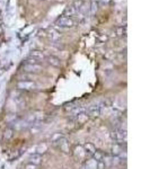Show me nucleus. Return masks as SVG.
<instances>
[{
    "instance_id": "obj_1",
    "label": "nucleus",
    "mask_w": 150,
    "mask_h": 169,
    "mask_svg": "<svg viewBox=\"0 0 150 169\" xmlns=\"http://www.w3.org/2000/svg\"><path fill=\"white\" fill-rule=\"evenodd\" d=\"M75 20L72 18L66 17V16H61L60 18H58L55 22V26L58 28H60V30H69V28L75 27Z\"/></svg>"
},
{
    "instance_id": "obj_2",
    "label": "nucleus",
    "mask_w": 150,
    "mask_h": 169,
    "mask_svg": "<svg viewBox=\"0 0 150 169\" xmlns=\"http://www.w3.org/2000/svg\"><path fill=\"white\" fill-rule=\"evenodd\" d=\"M17 88L24 92H33L35 89H38V84L32 80H19L17 82Z\"/></svg>"
},
{
    "instance_id": "obj_3",
    "label": "nucleus",
    "mask_w": 150,
    "mask_h": 169,
    "mask_svg": "<svg viewBox=\"0 0 150 169\" xmlns=\"http://www.w3.org/2000/svg\"><path fill=\"white\" fill-rule=\"evenodd\" d=\"M24 69L26 72H30V74H38L42 71V66L38 64V63H27L25 62L24 64Z\"/></svg>"
},
{
    "instance_id": "obj_4",
    "label": "nucleus",
    "mask_w": 150,
    "mask_h": 169,
    "mask_svg": "<svg viewBox=\"0 0 150 169\" xmlns=\"http://www.w3.org/2000/svg\"><path fill=\"white\" fill-rule=\"evenodd\" d=\"M30 58L36 60L38 62V61H42V60L45 59V55L41 50H33V51L30 53Z\"/></svg>"
},
{
    "instance_id": "obj_5",
    "label": "nucleus",
    "mask_w": 150,
    "mask_h": 169,
    "mask_svg": "<svg viewBox=\"0 0 150 169\" xmlns=\"http://www.w3.org/2000/svg\"><path fill=\"white\" fill-rule=\"evenodd\" d=\"M78 14V10L76 9L72 5H70L69 7L66 8V10H64V15L66 17H69V18H71V17H73L75 15H77Z\"/></svg>"
},
{
    "instance_id": "obj_6",
    "label": "nucleus",
    "mask_w": 150,
    "mask_h": 169,
    "mask_svg": "<svg viewBox=\"0 0 150 169\" xmlns=\"http://www.w3.org/2000/svg\"><path fill=\"white\" fill-rule=\"evenodd\" d=\"M28 161H30V164H33V165H36V166H40L42 162V156L38 153H34L32 154L30 157V159H28Z\"/></svg>"
},
{
    "instance_id": "obj_7",
    "label": "nucleus",
    "mask_w": 150,
    "mask_h": 169,
    "mask_svg": "<svg viewBox=\"0 0 150 169\" xmlns=\"http://www.w3.org/2000/svg\"><path fill=\"white\" fill-rule=\"evenodd\" d=\"M45 59L48 60V62H49L51 66L55 67V68H59V67L61 66L60 59H58V58L54 56V55H49V56H46Z\"/></svg>"
},
{
    "instance_id": "obj_8",
    "label": "nucleus",
    "mask_w": 150,
    "mask_h": 169,
    "mask_svg": "<svg viewBox=\"0 0 150 169\" xmlns=\"http://www.w3.org/2000/svg\"><path fill=\"white\" fill-rule=\"evenodd\" d=\"M84 150H85V153H86V156H88V157H91V156L95 153L96 148L94 147V144L86 143L85 146H84Z\"/></svg>"
},
{
    "instance_id": "obj_9",
    "label": "nucleus",
    "mask_w": 150,
    "mask_h": 169,
    "mask_svg": "<svg viewBox=\"0 0 150 169\" xmlns=\"http://www.w3.org/2000/svg\"><path fill=\"white\" fill-rule=\"evenodd\" d=\"M73 154H75V157H77L78 159H81V158H84V157L86 156V153H85V150H84V148L80 147V146H78V147L75 148V150H73Z\"/></svg>"
},
{
    "instance_id": "obj_10",
    "label": "nucleus",
    "mask_w": 150,
    "mask_h": 169,
    "mask_svg": "<svg viewBox=\"0 0 150 169\" xmlns=\"http://www.w3.org/2000/svg\"><path fill=\"white\" fill-rule=\"evenodd\" d=\"M87 120H88V115L85 114V113H80V114H78L76 116V121H77L78 124H83Z\"/></svg>"
},
{
    "instance_id": "obj_11",
    "label": "nucleus",
    "mask_w": 150,
    "mask_h": 169,
    "mask_svg": "<svg viewBox=\"0 0 150 169\" xmlns=\"http://www.w3.org/2000/svg\"><path fill=\"white\" fill-rule=\"evenodd\" d=\"M88 114L90 116H98L99 115V108L97 106H91L89 107V110H88Z\"/></svg>"
},
{
    "instance_id": "obj_12",
    "label": "nucleus",
    "mask_w": 150,
    "mask_h": 169,
    "mask_svg": "<svg viewBox=\"0 0 150 169\" xmlns=\"http://www.w3.org/2000/svg\"><path fill=\"white\" fill-rule=\"evenodd\" d=\"M121 151H122V147H121V144H114V146L112 147V153L114 154V156L120 154Z\"/></svg>"
},
{
    "instance_id": "obj_13",
    "label": "nucleus",
    "mask_w": 150,
    "mask_h": 169,
    "mask_svg": "<svg viewBox=\"0 0 150 169\" xmlns=\"http://www.w3.org/2000/svg\"><path fill=\"white\" fill-rule=\"evenodd\" d=\"M93 157H95L96 158V160H98V161H104V153L103 152H101V151H95V153L93 154Z\"/></svg>"
},
{
    "instance_id": "obj_14",
    "label": "nucleus",
    "mask_w": 150,
    "mask_h": 169,
    "mask_svg": "<svg viewBox=\"0 0 150 169\" xmlns=\"http://www.w3.org/2000/svg\"><path fill=\"white\" fill-rule=\"evenodd\" d=\"M83 5H84L83 0H75V1H73V4H72V6H73V7H75L76 9L79 11L80 9H81V7H83Z\"/></svg>"
},
{
    "instance_id": "obj_15",
    "label": "nucleus",
    "mask_w": 150,
    "mask_h": 169,
    "mask_svg": "<svg viewBox=\"0 0 150 169\" xmlns=\"http://www.w3.org/2000/svg\"><path fill=\"white\" fill-rule=\"evenodd\" d=\"M127 33V27L125 26H121L119 28H116V34L119 36H122V35H125Z\"/></svg>"
},
{
    "instance_id": "obj_16",
    "label": "nucleus",
    "mask_w": 150,
    "mask_h": 169,
    "mask_svg": "<svg viewBox=\"0 0 150 169\" xmlns=\"http://www.w3.org/2000/svg\"><path fill=\"white\" fill-rule=\"evenodd\" d=\"M12 138V130L11 129H7L5 131V139L6 140H9Z\"/></svg>"
},
{
    "instance_id": "obj_17",
    "label": "nucleus",
    "mask_w": 150,
    "mask_h": 169,
    "mask_svg": "<svg viewBox=\"0 0 150 169\" xmlns=\"http://www.w3.org/2000/svg\"><path fill=\"white\" fill-rule=\"evenodd\" d=\"M24 169H38V166H36V165H33V164H27L26 166H25V168Z\"/></svg>"
},
{
    "instance_id": "obj_18",
    "label": "nucleus",
    "mask_w": 150,
    "mask_h": 169,
    "mask_svg": "<svg viewBox=\"0 0 150 169\" xmlns=\"http://www.w3.org/2000/svg\"><path fill=\"white\" fill-rule=\"evenodd\" d=\"M111 1H112V0H98V2H99L101 5H103V6H106V5H109Z\"/></svg>"
}]
</instances>
